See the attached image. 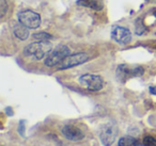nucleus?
Here are the masks:
<instances>
[{"label": "nucleus", "mask_w": 156, "mask_h": 146, "mask_svg": "<svg viewBox=\"0 0 156 146\" xmlns=\"http://www.w3.org/2000/svg\"><path fill=\"white\" fill-rule=\"evenodd\" d=\"M33 39L37 40V42H47V41H49V40H51L52 36L49 33L41 31V32L34 33V34H33Z\"/></svg>", "instance_id": "nucleus-13"}, {"label": "nucleus", "mask_w": 156, "mask_h": 146, "mask_svg": "<svg viewBox=\"0 0 156 146\" xmlns=\"http://www.w3.org/2000/svg\"><path fill=\"white\" fill-rule=\"evenodd\" d=\"M118 135V127L117 125L108 123L103 127L102 131L100 133L101 142L104 146H111L113 142L115 141V137Z\"/></svg>", "instance_id": "nucleus-7"}, {"label": "nucleus", "mask_w": 156, "mask_h": 146, "mask_svg": "<svg viewBox=\"0 0 156 146\" xmlns=\"http://www.w3.org/2000/svg\"><path fill=\"white\" fill-rule=\"evenodd\" d=\"M0 9H1V17H3L8 10V5L5 0H0Z\"/></svg>", "instance_id": "nucleus-16"}, {"label": "nucleus", "mask_w": 156, "mask_h": 146, "mask_svg": "<svg viewBox=\"0 0 156 146\" xmlns=\"http://www.w3.org/2000/svg\"><path fill=\"white\" fill-rule=\"evenodd\" d=\"M13 32L17 39H20V41H25L28 39L29 36V28H27L26 26H24L23 24H16L13 27Z\"/></svg>", "instance_id": "nucleus-10"}, {"label": "nucleus", "mask_w": 156, "mask_h": 146, "mask_svg": "<svg viewBox=\"0 0 156 146\" xmlns=\"http://www.w3.org/2000/svg\"><path fill=\"white\" fill-rule=\"evenodd\" d=\"M135 143H136L135 137H130V135H125L118 141V146H135Z\"/></svg>", "instance_id": "nucleus-12"}, {"label": "nucleus", "mask_w": 156, "mask_h": 146, "mask_svg": "<svg viewBox=\"0 0 156 146\" xmlns=\"http://www.w3.org/2000/svg\"><path fill=\"white\" fill-rule=\"evenodd\" d=\"M147 1H155V0H147Z\"/></svg>", "instance_id": "nucleus-17"}, {"label": "nucleus", "mask_w": 156, "mask_h": 146, "mask_svg": "<svg viewBox=\"0 0 156 146\" xmlns=\"http://www.w3.org/2000/svg\"><path fill=\"white\" fill-rule=\"evenodd\" d=\"M25 130H26V120H20V124H18L17 127V131L22 137L25 135Z\"/></svg>", "instance_id": "nucleus-15"}, {"label": "nucleus", "mask_w": 156, "mask_h": 146, "mask_svg": "<svg viewBox=\"0 0 156 146\" xmlns=\"http://www.w3.org/2000/svg\"><path fill=\"white\" fill-rule=\"evenodd\" d=\"M78 81L83 88L88 89L89 91H100L104 86V80L101 76L93 75V74H85L78 78Z\"/></svg>", "instance_id": "nucleus-3"}, {"label": "nucleus", "mask_w": 156, "mask_h": 146, "mask_svg": "<svg viewBox=\"0 0 156 146\" xmlns=\"http://www.w3.org/2000/svg\"><path fill=\"white\" fill-rule=\"evenodd\" d=\"M143 146H156V139L151 135H147L143 139L142 141Z\"/></svg>", "instance_id": "nucleus-14"}, {"label": "nucleus", "mask_w": 156, "mask_h": 146, "mask_svg": "<svg viewBox=\"0 0 156 146\" xmlns=\"http://www.w3.org/2000/svg\"><path fill=\"white\" fill-rule=\"evenodd\" d=\"M69 54H71V49L66 45H58L55 49L50 50L49 54L46 56L44 64L48 67H52L63 62V60Z\"/></svg>", "instance_id": "nucleus-2"}, {"label": "nucleus", "mask_w": 156, "mask_h": 146, "mask_svg": "<svg viewBox=\"0 0 156 146\" xmlns=\"http://www.w3.org/2000/svg\"><path fill=\"white\" fill-rule=\"evenodd\" d=\"M17 18L20 24H23L29 29H37L41 25V16H40V14L37 13V12L30 11V10L20 12L17 15Z\"/></svg>", "instance_id": "nucleus-4"}, {"label": "nucleus", "mask_w": 156, "mask_h": 146, "mask_svg": "<svg viewBox=\"0 0 156 146\" xmlns=\"http://www.w3.org/2000/svg\"><path fill=\"white\" fill-rule=\"evenodd\" d=\"M51 50V44L49 42H35L26 46L24 49V54L27 58L39 61L46 58L49 51Z\"/></svg>", "instance_id": "nucleus-1"}, {"label": "nucleus", "mask_w": 156, "mask_h": 146, "mask_svg": "<svg viewBox=\"0 0 156 146\" xmlns=\"http://www.w3.org/2000/svg\"><path fill=\"white\" fill-rule=\"evenodd\" d=\"M89 60V56L85 52H78V54H69L67 58H65L63 60V62L60 63V66L59 69H67L72 68V67L78 66V65H81L83 63H86Z\"/></svg>", "instance_id": "nucleus-6"}, {"label": "nucleus", "mask_w": 156, "mask_h": 146, "mask_svg": "<svg viewBox=\"0 0 156 146\" xmlns=\"http://www.w3.org/2000/svg\"><path fill=\"white\" fill-rule=\"evenodd\" d=\"M77 3L79 5L90 8V9L96 10V11H101L104 8L103 0H78Z\"/></svg>", "instance_id": "nucleus-11"}, {"label": "nucleus", "mask_w": 156, "mask_h": 146, "mask_svg": "<svg viewBox=\"0 0 156 146\" xmlns=\"http://www.w3.org/2000/svg\"><path fill=\"white\" fill-rule=\"evenodd\" d=\"M111 37L117 43L126 45L132 41V32L125 27L115 26L111 30Z\"/></svg>", "instance_id": "nucleus-8"}, {"label": "nucleus", "mask_w": 156, "mask_h": 146, "mask_svg": "<svg viewBox=\"0 0 156 146\" xmlns=\"http://www.w3.org/2000/svg\"><path fill=\"white\" fill-rule=\"evenodd\" d=\"M144 73V69L141 66L129 67L126 64H121L117 68V78L122 82H125L127 78L130 77H140Z\"/></svg>", "instance_id": "nucleus-5"}, {"label": "nucleus", "mask_w": 156, "mask_h": 146, "mask_svg": "<svg viewBox=\"0 0 156 146\" xmlns=\"http://www.w3.org/2000/svg\"><path fill=\"white\" fill-rule=\"evenodd\" d=\"M61 133L65 139L69 140V141L77 142L80 141L85 137V133L79 127L75 126V125H65L62 129H61Z\"/></svg>", "instance_id": "nucleus-9"}]
</instances>
